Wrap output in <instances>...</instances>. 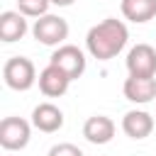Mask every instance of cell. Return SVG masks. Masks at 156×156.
Instances as JSON below:
<instances>
[{
	"mask_svg": "<svg viewBox=\"0 0 156 156\" xmlns=\"http://www.w3.org/2000/svg\"><path fill=\"white\" fill-rule=\"evenodd\" d=\"M32 124L44 132V134H51V132H58L63 127V112L54 105V102H39L34 110H32Z\"/></svg>",
	"mask_w": 156,
	"mask_h": 156,
	"instance_id": "8",
	"label": "cell"
},
{
	"mask_svg": "<svg viewBox=\"0 0 156 156\" xmlns=\"http://www.w3.org/2000/svg\"><path fill=\"white\" fill-rule=\"evenodd\" d=\"M127 39H129L127 24L122 20H117V17H107V20H102V22H98V24H93L88 29L85 46H88L93 58L110 61L124 49Z\"/></svg>",
	"mask_w": 156,
	"mask_h": 156,
	"instance_id": "1",
	"label": "cell"
},
{
	"mask_svg": "<svg viewBox=\"0 0 156 156\" xmlns=\"http://www.w3.org/2000/svg\"><path fill=\"white\" fill-rule=\"evenodd\" d=\"M32 124L22 117H5L0 122V146L5 151H20L29 144Z\"/></svg>",
	"mask_w": 156,
	"mask_h": 156,
	"instance_id": "4",
	"label": "cell"
},
{
	"mask_svg": "<svg viewBox=\"0 0 156 156\" xmlns=\"http://www.w3.org/2000/svg\"><path fill=\"white\" fill-rule=\"evenodd\" d=\"M76 0H51V5H58V7H68V5H73Z\"/></svg>",
	"mask_w": 156,
	"mask_h": 156,
	"instance_id": "16",
	"label": "cell"
},
{
	"mask_svg": "<svg viewBox=\"0 0 156 156\" xmlns=\"http://www.w3.org/2000/svg\"><path fill=\"white\" fill-rule=\"evenodd\" d=\"M46 156H83V151L71 141H61V144H54Z\"/></svg>",
	"mask_w": 156,
	"mask_h": 156,
	"instance_id": "15",
	"label": "cell"
},
{
	"mask_svg": "<svg viewBox=\"0 0 156 156\" xmlns=\"http://www.w3.org/2000/svg\"><path fill=\"white\" fill-rule=\"evenodd\" d=\"M2 78H5V85L17 90V93H24L29 90L39 78H37V68L34 63L27 58V56H12L5 61L2 66Z\"/></svg>",
	"mask_w": 156,
	"mask_h": 156,
	"instance_id": "2",
	"label": "cell"
},
{
	"mask_svg": "<svg viewBox=\"0 0 156 156\" xmlns=\"http://www.w3.org/2000/svg\"><path fill=\"white\" fill-rule=\"evenodd\" d=\"M83 136L90 144H107L115 136V122L105 115H93L83 124Z\"/></svg>",
	"mask_w": 156,
	"mask_h": 156,
	"instance_id": "11",
	"label": "cell"
},
{
	"mask_svg": "<svg viewBox=\"0 0 156 156\" xmlns=\"http://www.w3.org/2000/svg\"><path fill=\"white\" fill-rule=\"evenodd\" d=\"M71 85V78L54 63H49L41 73H39V90L46 98H61Z\"/></svg>",
	"mask_w": 156,
	"mask_h": 156,
	"instance_id": "9",
	"label": "cell"
},
{
	"mask_svg": "<svg viewBox=\"0 0 156 156\" xmlns=\"http://www.w3.org/2000/svg\"><path fill=\"white\" fill-rule=\"evenodd\" d=\"M27 34V17L20 10H7L0 15V39L5 44L20 41Z\"/></svg>",
	"mask_w": 156,
	"mask_h": 156,
	"instance_id": "12",
	"label": "cell"
},
{
	"mask_svg": "<svg viewBox=\"0 0 156 156\" xmlns=\"http://www.w3.org/2000/svg\"><path fill=\"white\" fill-rule=\"evenodd\" d=\"M122 132L129 139H146L154 132V117L144 110H129L122 117Z\"/></svg>",
	"mask_w": 156,
	"mask_h": 156,
	"instance_id": "10",
	"label": "cell"
},
{
	"mask_svg": "<svg viewBox=\"0 0 156 156\" xmlns=\"http://www.w3.org/2000/svg\"><path fill=\"white\" fill-rule=\"evenodd\" d=\"M49 63L58 66L71 80H76V78H80L83 71H85V54H83L78 46H73V44H63V46H58V49L51 54Z\"/></svg>",
	"mask_w": 156,
	"mask_h": 156,
	"instance_id": "5",
	"label": "cell"
},
{
	"mask_svg": "<svg viewBox=\"0 0 156 156\" xmlns=\"http://www.w3.org/2000/svg\"><path fill=\"white\" fill-rule=\"evenodd\" d=\"M124 98L136 105H146L156 98V78L154 76H129L122 85Z\"/></svg>",
	"mask_w": 156,
	"mask_h": 156,
	"instance_id": "7",
	"label": "cell"
},
{
	"mask_svg": "<svg viewBox=\"0 0 156 156\" xmlns=\"http://www.w3.org/2000/svg\"><path fill=\"white\" fill-rule=\"evenodd\" d=\"M51 0H17V10L24 17H44L49 15Z\"/></svg>",
	"mask_w": 156,
	"mask_h": 156,
	"instance_id": "14",
	"label": "cell"
},
{
	"mask_svg": "<svg viewBox=\"0 0 156 156\" xmlns=\"http://www.w3.org/2000/svg\"><path fill=\"white\" fill-rule=\"evenodd\" d=\"M129 76H156V49L149 44H136L127 54Z\"/></svg>",
	"mask_w": 156,
	"mask_h": 156,
	"instance_id": "6",
	"label": "cell"
},
{
	"mask_svg": "<svg viewBox=\"0 0 156 156\" xmlns=\"http://www.w3.org/2000/svg\"><path fill=\"white\" fill-rule=\"evenodd\" d=\"M119 10H122L124 20L141 24V22H149L156 17V0H122Z\"/></svg>",
	"mask_w": 156,
	"mask_h": 156,
	"instance_id": "13",
	"label": "cell"
},
{
	"mask_svg": "<svg viewBox=\"0 0 156 156\" xmlns=\"http://www.w3.org/2000/svg\"><path fill=\"white\" fill-rule=\"evenodd\" d=\"M32 37L44 46H58L68 37V22L63 17H58V15L37 17V22L32 27Z\"/></svg>",
	"mask_w": 156,
	"mask_h": 156,
	"instance_id": "3",
	"label": "cell"
}]
</instances>
